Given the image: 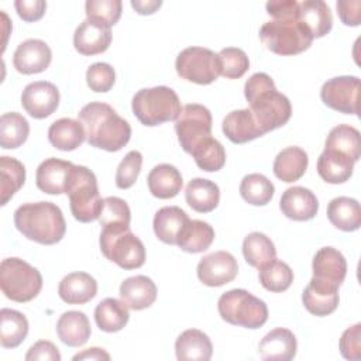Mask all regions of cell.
<instances>
[{
    "mask_svg": "<svg viewBox=\"0 0 361 361\" xmlns=\"http://www.w3.org/2000/svg\"><path fill=\"white\" fill-rule=\"evenodd\" d=\"M248 109L264 134L288 123L292 114L289 99L279 93L274 80L264 72L254 73L244 86Z\"/></svg>",
    "mask_w": 361,
    "mask_h": 361,
    "instance_id": "1",
    "label": "cell"
},
{
    "mask_svg": "<svg viewBox=\"0 0 361 361\" xmlns=\"http://www.w3.org/2000/svg\"><path fill=\"white\" fill-rule=\"evenodd\" d=\"M86 141L96 148L116 152L120 151L131 138V127L127 120L120 117L116 110L102 102H90L78 113Z\"/></svg>",
    "mask_w": 361,
    "mask_h": 361,
    "instance_id": "2",
    "label": "cell"
},
{
    "mask_svg": "<svg viewBox=\"0 0 361 361\" xmlns=\"http://www.w3.org/2000/svg\"><path fill=\"white\" fill-rule=\"evenodd\" d=\"M14 224L25 238L44 245L59 243L66 231L62 210L52 202L21 204L14 212Z\"/></svg>",
    "mask_w": 361,
    "mask_h": 361,
    "instance_id": "3",
    "label": "cell"
},
{
    "mask_svg": "<svg viewBox=\"0 0 361 361\" xmlns=\"http://www.w3.org/2000/svg\"><path fill=\"white\" fill-rule=\"evenodd\" d=\"M131 109L138 121L148 127L175 121L182 111L178 94L168 86L138 90L133 97Z\"/></svg>",
    "mask_w": 361,
    "mask_h": 361,
    "instance_id": "4",
    "label": "cell"
},
{
    "mask_svg": "<svg viewBox=\"0 0 361 361\" xmlns=\"http://www.w3.org/2000/svg\"><path fill=\"white\" fill-rule=\"evenodd\" d=\"M262 44L274 54L289 56L306 51L313 37L299 18H278L267 21L259 30Z\"/></svg>",
    "mask_w": 361,
    "mask_h": 361,
    "instance_id": "5",
    "label": "cell"
},
{
    "mask_svg": "<svg viewBox=\"0 0 361 361\" xmlns=\"http://www.w3.org/2000/svg\"><path fill=\"white\" fill-rule=\"evenodd\" d=\"M219 314L230 324L245 329H259L268 320V307L264 300L245 289H231L217 302Z\"/></svg>",
    "mask_w": 361,
    "mask_h": 361,
    "instance_id": "6",
    "label": "cell"
},
{
    "mask_svg": "<svg viewBox=\"0 0 361 361\" xmlns=\"http://www.w3.org/2000/svg\"><path fill=\"white\" fill-rule=\"evenodd\" d=\"M66 195L73 217L80 223H90L99 219L103 199L99 193L96 175L86 166L75 165Z\"/></svg>",
    "mask_w": 361,
    "mask_h": 361,
    "instance_id": "7",
    "label": "cell"
},
{
    "mask_svg": "<svg viewBox=\"0 0 361 361\" xmlns=\"http://www.w3.org/2000/svg\"><path fill=\"white\" fill-rule=\"evenodd\" d=\"M0 286L7 299L24 303L38 296L42 289V276L28 262L11 257L0 264Z\"/></svg>",
    "mask_w": 361,
    "mask_h": 361,
    "instance_id": "8",
    "label": "cell"
},
{
    "mask_svg": "<svg viewBox=\"0 0 361 361\" xmlns=\"http://www.w3.org/2000/svg\"><path fill=\"white\" fill-rule=\"evenodd\" d=\"M102 254L123 269H135L145 262V247L130 228H102Z\"/></svg>",
    "mask_w": 361,
    "mask_h": 361,
    "instance_id": "9",
    "label": "cell"
},
{
    "mask_svg": "<svg viewBox=\"0 0 361 361\" xmlns=\"http://www.w3.org/2000/svg\"><path fill=\"white\" fill-rule=\"evenodd\" d=\"M175 68L178 75L188 82L210 85L220 75L219 54L203 47H188L178 54Z\"/></svg>",
    "mask_w": 361,
    "mask_h": 361,
    "instance_id": "10",
    "label": "cell"
},
{
    "mask_svg": "<svg viewBox=\"0 0 361 361\" xmlns=\"http://www.w3.org/2000/svg\"><path fill=\"white\" fill-rule=\"evenodd\" d=\"M175 131L183 151L192 154L200 142L212 137L210 110L197 103L183 106L179 117L175 120Z\"/></svg>",
    "mask_w": 361,
    "mask_h": 361,
    "instance_id": "11",
    "label": "cell"
},
{
    "mask_svg": "<svg viewBox=\"0 0 361 361\" xmlns=\"http://www.w3.org/2000/svg\"><path fill=\"white\" fill-rule=\"evenodd\" d=\"M360 79L357 76H336L323 83L320 89L322 102L340 113L358 114Z\"/></svg>",
    "mask_w": 361,
    "mask_h": 361,
    "instance_id": "12",
    "label": "cell"
},
{
    "mask_svg": "<svg viewBox=\"0 0 361 361\" xmlns=\"http://www.w3.org/2000/svg\"><path fill=\"white\" fill-rule=\"evenodd\" d=\"M197 278L206 286H221L231 282L238 272V264L228 251H216L197 264Z\"/></svg>",
    "mask_w": 361,
    "mask_h": 361,
    "instance_id": "13",
    "label": "cell"
},
{
    "mask_svg": "<svg viewBox=\"0 0 361 361\" xmlns=\"http://www.w3.org/2000/svg\"><path fill=\"white\" fill-rule=\"evenodd\" d=\"M21 104L31 117L45 118L58 109L59 90L47 80L28 83L21 93Z\"/></svg>",
    "mask_w": 361,
    "mask_h": 361,
    "instance_id": "14",
    "label": "cell"
},
{
    "mask_svg": "<svg viewBox=\"0 0 361 361\" xmlns=\"http://www.w3.org/2000/svg\"><path fill=\"white\" fill-rule=\"evenodd\" d=\"M75 165L69 161L48 158L39 164L35 172V183L47 195L66 193Z\"/></svg>",
    "mask_w": 361,
    "mask_h": 361,
    "instance_id": "15",
    "label": "cell"
},
{
    "mask_svg": "<svg viewBox=\"0 0 361 361\" xmlns=\"http://www.w3.org/2000/svg\"><path fill=\"white\" fill-rule=\"evenodd\" d=\"M52 59L51 48L47 42L35 38L23 41L13 55V65L23 75L44 72Z\"/></svg>",
    "mask_w": 361,
    "mask_h": 361,
    "instance_id": "16",
    "label": "cell"
},
{
    "mask_svg": "<svg viewBox=\"0 0 361 361\" xmlns=\"http://www.w3.org/2000/svg\"><path fill=\"white\" fill-rule=\"evenodd\" d=\"M279 207L288 219L295 221H307L317 214L319 202L310 189L292 186L282 193Z\"/></svg>",
    "mask_w": 361,
    "mask_h": 361,
    "instance_id": "17",
    "label": "cell"
},
{
    "mask_svg": "<svg viewBox=\"0 0 361 361\" xmlns=\"http://www.w3.org/2000/svg\"><path fill=\"white\" fill-rule=\"evenodd\" d=\"M338 286L312 278L302 293V302L306 310L314 316L323 317L333 313L338 306Z\"/></svg>",
    "mask_w": 361,
    "mask_h": 361,
    "instance_id": "18",
    "label": "cell"
},
{
    "mask_svg": "<svg viewBox=\"0 0 361 361\" xmlns=\"http://www.w3.org/2000/svg\"><path fill=\"white\" fill-rule=\"evenodd\" d=\"M111 42V30L100 23L86 18L75 30L73 47L86 56L104 52Z\"/></svg>",
    "mask_w": 361,
    "mask_h": 361,
    "instance_id": "19",
    "label": "cell"
},
{
    "mask_svg": "<svg viewBox=\"0 0 361 361\" xmlns=\"http://www.w3.org/2000/svg\"><path fill=\"white\" fill-rule=\"evenodd\" d=\"M296 337L283 327L267 333L258 344V354L265 361H289L296 355Z\"/></svg>",
    "mask_w": 361,
    "mask_h": 361,
    "instance_id": "20",
    "label": "cell"
},
{
    "mask_svg": "<svg viewBox=\"0 0 361 361\" xmlns=\"http://www.w3.org/2000/svg\"><path fill=\"white\" fill-rule=\"evenodd\" d=\"M312 268L313 278L340 286L347 274V261L338 250L323 247L314 254Z\"/></svg>",
    "mask_w": 361,
    "mask_h": 361,
    "instance_id": "21",
    "label": "cell"
},
{
    "mask_svg": "<svg viewBox=\"0 0 361 361\" xmlns=\"http://www.w3.org/2000/svg\"><path fill=\"white\" fill-rule=\"evenodd\" d=\"M97 293L96 279L86 272H71L58 286L59 298L68 305H85Z\"/></svg>",
    "mask_w": 361,
    "mask_h": 361,
    "instance_id": "22",
    "label": "cell"
},
{
    "mask_svg": "<svg viewBox=\"0 0 361 361\" xmlns=\"http://www.w3.org/2000/svg\"><path fill=\"white\" fill-rule=\"evenodd\" d=\"M157 285L145 275L130 276L120 285V298L133 310L149 307L157 299Z\"/></svg>",
    "mask_w": 361,
    "mask_h": 361,
    "instance_id": "23",
    "label": "cell"
},
{
    "mask_svg": "<svg viewBox=\"0 0 361 361\" xmlns=\"http://www.w3.org/2000/svg\"><path fill=\"white\" fill-rule=\"evenodd\" d=\"M221 128L224 135L234 144H244L264 135L250 109L230 111L224 117Z\"/></svg>",
    "mask_w": 361,
    "mask_h": 361,
    "instance_id": "24",
    "label": "cell"
},
{
    "mask_svg": "<svg viewBox=\"0 0 361 361\" xmlns=\"http://www.w3.org/2000/svg\"><path fill=\"white\" fill-rule=\"evenodd\" d=\"M190 219L178 206L161 207L154 216V233L165 244L176 245L178 238Z\"/></svg>",
    "mask_w": 361,
    "mask_h": 361,
    "instance_id": "25",
    "label": "cell"
},
{
    "mask_svg": "<svg viewBox=\"0 0 361 361\" xmlns=\"http://www.w3.org/2000/svg\"><path fill=\"white\" fill-rule=\"evenodd\" d=\"M90 323L87 316L79 310L62 313L56 323V334L68 347H80L90 337Z\"/></svg>",
    "mask_w": 361,
    "mask_h": 361,
    "instance_id": "26",
    "label": "cell"
},
{
    "mask_svg": "<svg viewBox=\"0 0 361 361\" xmlns=\"http://www.w3.org/2000/svg\"><path fill=\"white\" fill-rule=\"evenodd\" d=\"M298 18L310 31L313 39L324 37L333 27L331 11L322 0L300 1Z\"/></svg>",
    "mask_w": 361,
    "mask_h": 361,
    "instance_id": "27",
    "label": "cell"
},
{
    "mask_svg": "<svg viewBox=\"0 0 361 361\" xmlns=\"http://www.w3.org/2000/svg\"><path fill=\"white\" fill-rule=\"evenodd\" d=\"M178 360L209 361L213 354V345L207 334L197 329H189L179 334L175 341Z\"/></svg>",
    "mask_w": 361,
    "mask_h": 361,
    "instance_id": "28",
    "label": "cell"
},
{
    "mask_svg": "<svg viewBox=\"0 0 361 361\" xmlns=\"http://www.w3.org/2000/svg\"><path fill=\"white\" fill-rule=\"evenodd\" d=\"M148 189L158 199L175 197L183 185L180 172L169 164H159L151 169L147 178Z\"/></svg>",
    "mask_w": 361,
    "mask_h": 361,
    "instance_id": "29",
    "label": "cell"
},
{
    "mask_svg": "<svg viewBox=\"0 0 361 361\" xmlns=\"http://www.w3.org/2000/svg\"><path fill=\"white\" fill-rule=\"evenodd\" d=\"M307 164L309 158L305 149L299 147H288L276 155L272 169L279 180L292 183L305 175Z\"/></svg>",
    "mask_w": 361,
    "mask_h": 361,
    "instance_id": "30",
    "label": "cell"
},
{
    "mask_svg": "<svg viewBox=\"0 0 361 361\" xmlns=\"http://www.w3.org/2000/svg\"><path fill=\"white\" fill-rule=\"evenodd\" d=\"M327 219L341 231H355L361 226L360 203L348 196H338L327 206Z\"/></svg>",
    "mask_w": 361,
    "mask_h": 361,
    "instance_id": "31",
    "label": "cell"
},
{
    "mask_svg": "<svg viewBox=\"0 0 361 361\" xmlns=\"http://www.w3.org/2000/svg\"><path fill=\"white\" fill-rule=\"evenodd\" d=\"M185 199L195 212L210 213L219 204L220 189L209 179L195 178L186 185Z\"/></svg>",
    "mask_w": 361,
    "mask_h": 361,
    "instance_id": "32",
    "label": "cell"
},
{
    "mask_svg": "<svg viewBox=\"0 0 361 361\" xmlns=\"http://www.w3.org/2000/svg\"><path fill=\"white\" fill-rule=\"evenodd\" d=\"M354 164L345 155L324 149L317 158V173L327 183H344L351 178Z\"/></svg>",
    "mask_w": 361,
    "mask_h": 361,
    "instance_id": "33",
    "label": "cell"
},
{
    "mask_svg": "<svg viewBox=\"0 0 361 361\" xmlns=\"http://www.w3.org/2000/svg\"><path fill=\"white\" fill-rule=\"evenodd\" d=\"M49 142L61 151H73L86 140L82 124L73 118H59L48 128Z\"/></svg>",
    "mask_w": 361,
    "mask_h": 361,
    "instance_id": "34",
    "label": "cell"
},
{
    "mask_svg": "<svg viewBox=\"0 0 361 361\" xmlns=\"http://www.w3.org/2000/svg\"><path fill=\"white\" fill-rule=\"evenodd\" d=\"M130 319L128 306L118 299L106 298L94 309V320L97 327L106 333L120 331Z\"/></svg>",
    "mask_w": 361,
    "mask_h": 361,
    "instance_id": "35",
    "label": "cell"
},
{
    "mask_svg": "<svg viewBox=\"0 0 361 361\" xmlns=\"http://www.w3.org/2000/svg\"><path fill=\"white\" fill-rule=\"evenodd\" d=\"M324 149L345 155L357 162L361 155L360 131L348 124H338L333 127L326 138Z\"/></svg>",
    "mask_w": 361,
    "mask_h": 361,
    "instance_id": "36",
    "label": "cell"
},
{
    "mask_svg": "<svg viewBox=\"0 0 361 361\" xmlns=\"http://www.w3.org/2000/svg\"><path fill=\"white\" fill-rule=\"evenodd\" d=\"M214 240L213 227L202 220H189L182 230L176 245L185 252L199 254L206 251Z\"/></svg>",
    "mask_w": 361,
    "mask_h": 361,
    "instance_id": "37",
    "label": "cell"
},
{
    "mask_svg": "<svg viewBox=\"0 0 361 361\" xmlns=\"http://www.w3.org/2000/svg\"><path fill=\"white\" fill-rule=\"evenodd\" d=\"M28 334L27 317L14 309L0 310V343L4 348L18 347Z\"/></svg>",
    "mask_w": 361,
    "mask_h": 361,
    "instance_id": "38",
    "label": "cell"
},
{
    "mask_svg": "<svg viewBox=\"0 0 361 361\" xmlns=\"http://www.w3.org/2000/svg\"><path fill=\"white\" fill-rule=\"evenodd\" d=\"M243 255L248 265L261 269L276 258V250L268 235L252 231L243 241Z\"/></svg>",
    "mask_w": 361,
    "mask_h": 361,
    "instance_id": "39",
    "label": "cell"
},
{
    "mask_svg": "<svg viewBox=\"0 0 361 361\" xmlns=\"http://www.w3.org/2000/svg\"><path fill=\"white\" fill-rule=\"evenodd\" d=\"M30 134V124L20 113H4L0 117V147L14 149L21 147Z\"/></svg>",
    "mask_w": 361,
    "mask_h": 361,
    "instance_id": "40",
    "label": "cell"
},
{
    "mask_svg": "<svg viewBox=\"0 0 361 361\" xmlns=\"http://www.w3.org/2000/svg\"><path fill=\"white\" fill-rule=\"evenodd\" d=\"M275 192L274 183L262 173H248L240 183L241 197L252 206H265Z\"/></svg>",
    "mask_w": 361,
    "mask_h": 361,
    "instance_id": "41",
    "label": "cell"
},
{
    "mask_svg": "<svg viewBox=\"0 0 361 361\" xmlns=\"http://www.w3.org/2000/svg\"><path fill=\"white\" fill-rule=\"evenodd\" d=\"M0 180H1V206H4L25 182L24 165L16 158L1 157L0 158Z\"/></svg>",
    "mask_w": 361,
    "mask_h": 361,
    "instance_id": "42",
    "label": "cell"
},
{
    "mask_svg": "<svg viewBox=\"0 0 361 361\" xmlns=\"http://www.w3.org/2000/svg\"><path fill=\"white\" fill-rule=\"evenodd\" d=\"M102 228H130L131 212L126 200L117 196L103 199L99 219Z\"/></svg>",
    "mask_w": 361,
    "mask_h": 361,
    "instance_id": "43",
    "label": "cell"
},
{
    "mask_svg": "<svg viewBox=\"0 0 361 361\" xmlns=\"http://www.w3.org/2000/svg\"><path fill=\"white\" fill-rule=\"evenodd\" d=\"M190 155L193 157L196 165L206 172H216L226 164V149L213 137H209L200 142Z\"/></svg>",
    "mask_w": 361,
    "mask_h": 361,
    "instance_id": "44",
    "label": "cell"
},
{
    "mask_svg": "<svg viewBox=\"0 0 361 361\" xmlns=\"http://www.w3.org/2000/svg\"><path fill=\"white\" fill-rule=\"evenodd\" d=\"M259 282L269 292H283L293 282V271L288 264L274 259L259 269Z\"/></svg>",
    "mask_w": 361,
    "mask_h": 361,
    "instance_id": "45",
    "label": "cell"
},
{
    "mask_svg": "<svg viewBox=\"0 0 361 361\" xmlns=\"http://www.w3.org/2000/svg\"><path fill=\"white\" fill-rule=\"evenodd\" d=\"M220 75L227 79L241 78L250 68V59L241 48L227 47L219 52Z\"/></svg>",
    "mask_w": 361,
    "mask_h": 361,
    "instance_id": "46",
    "label": "cell"
},
{
    "mask_svg": "<svg viewBox=\"0 0 361 361\" xmlns=\"http://www.w3.org/2000/svg\"><path fill=\"white\" fill-rule=\"evenodd\" d=\"M121 7L120 0H87L85 4L87 18L109 28L120 20Z\"/></svg>",
    "mask_w": 361,
    "mask_h": 361,
    "instance_id": "47",
    "label": "cell"
},
{
    "mask_svg": "<svg viewBox=\"0 0 361 361\" xmlns=\"http://www.w3.org/2000/svg\"><path fill=\"white\" fill-rule=\"evenodd\" d=\"M142 165V155L140 151H130L126 154V157L121 159V162L117 166L116 171V186L118 189H128L131 188L140 172Z\"/></svg>",
    "mask_w": 361,
    "mask_h": 361,
    "instance_id": "48",
    "label": "cell"
},
{
    "mask_svg": "<svg viewBox=\"0 0 361 361\" xmlns=\"http://www.w3.org/2000/svg\"><path fill=\"white\" fill-rule=\"evenodd\" d=\"M86 82L90 90L104 93L109 92L116 82V72L106 62H96L86 71Z\"/></svg>",
    "mask_w": 361,
    "mask_h": 361,
    "instance_id": "49",
    "label": "cell"
},
{
    "mask_svg": "<svg viewBox=\"0 0 361 361\" xmlns=\"http://www.w3.org/2000/svg\"><path fill=\"white\" fill-rule=\"evenodd\" d=\"M340 353L345 360H361V324L357 323L341 334Z\"/></svg>",
    "mask_w": 361,
    "mask_h": 361,
    "instance_id": "50",
    "label": "cell"
},
{
    "mask_svg": "<svg viewBox=\"0 0 361 361\" xmlns=\"http://www.w3.org/2000/svg\"><path fill=\"white\" fill-rule=\"evenodd\" d=\"M17 14L27 23H34L42 18L47 10V1L44 0H17L14 3Z\"/></svg>",
    "mask_w": 361,
    "mask_h": 361,
    "instance_id": "51",
    "label": "cell"
},
{
    "mask_svg": "<svg viewBox=\"0 0 361 361\" xmlns=\"http://www.w3.org/2000/svg\"><path fill=\"white\" fill-rule=\"evenodd\" d=\"M267 13L272 20L296 18L299 14V1L296 0H272L265 4Z\"/></svg>",
    "mask_w": 361,
    "mask_h": 361,
    "instance_id": "52",
    "label": "cell"
},
{
    "mask_svg": "<svg viewBox=\"0 0 361 361\" xmlns=\"http://www.w3.org/2000/svg\"><path fill=\"white\" fill-rule=\"evenodd\" d=\"M337 14L345 25H360L361 23V1L360 0H338Z\"/></svg>",
    "mask_w": 361,
    "mask_h": 361,
    "instance_id": "53",
    "label": "cell"
},
{
    "mask_svg": "<svg viewBox=\"0 0 361 361\" xmlns=\"http://www.w3.org/2000/svg\"><path fill=\"white\" fill-rule=\"evenodd\" d=\"M25 360L27 361H35V360L59 361L61 354H59L58 348L55 347V344H52L51 341H47V340H41V341H37L34 345H31V348L25 354Z\"/></svg>",
    "mask_w": 361,
    "mask_h": 361,
    "instance_id": "54",
    "label": "cell"
},
{
    "mask_svg": "<svg viewBox=\"0 0 361 361\" xmlns=\"http://www.w3.org/2000/svg\"><path fill=\"white\" fill-rule=\"evenodd\" d=\"M78 360H92V361H100V360H110V354L106 353L103 348H97V347H92V348H86L82 353H78L76 355H73V361Z\"/></svg>",
    "mask_w": 361,
    "mask_h": 361,
    "instance_id": "55",
    "label": "cell"
},
{
    "mask_svg": "<svg viewBox=\"0 0 361 361\" xmlns=\"http://www.w3.org/2000/svg\"><path fill=\"white\" fill-rule=\"evenodd\" d=\"M161 4H162V1H159V0H147V1H144V0H131L133 8L138 14H142V16L155 13L161 7Z\"/></svg>",
    "mask_w": 361,
    "mask_h": 361,
    "instance_id": "56",
    "label": "cell"
}]
</instances>
